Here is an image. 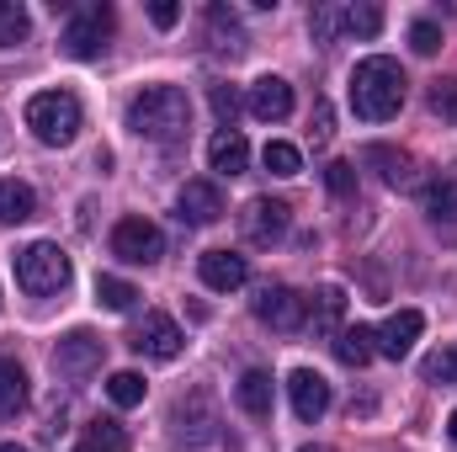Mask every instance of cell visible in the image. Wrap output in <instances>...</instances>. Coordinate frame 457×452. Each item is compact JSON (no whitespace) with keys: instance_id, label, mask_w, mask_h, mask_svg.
I'll list each match as a JSON object with an SVG mask.
<instances>
[{"instance_id":"cell-1","label":"cell","mask_w":457,"mask_h":452,"mask_svg":"<svg viewBox=\"0 0 457 452\" xmlns=\"http://www.w3.org/2000/svg\"><path fill=\"white\" fill-rule=\"evenodd\" d=\"M404 70L388 59V54H372L351 70V113L361 122H388V117L404 107Z\"/></svg>"},{"instance_id":"cell-2","label":"cell","mask_w":457,"mask_h":452,"mask_svg":"<svg viewBox=\"0 0 457 452\" xmlns=\"http://www.w3.org/2000/svg\"><path fill=\"white\" fill-rule=\"evenodd\" d=\"M128 128L138 138H154V144H176L187 128H192V102L181 86H144L133 102H128Z\"/></svg>"},{"instance_id":"cell-3","label":"cell","mask_w":457,"mask_h":452,"mask_svg":"<svg viewBox=\"0 0 457 452\" xmlns=\"http://www.w3.org/2000/svg\"><path fill=\"white\" fill-rule=\"evenodd\" d=\"M80 96L75 91H37L32 102H27V128L43 138V144H54V149H64V144H75V133H80Z\"/></svg>"},{"instance_id":"cell-4","label":"cell","mask_w":457,"mask_h":452,"mask_svg":"<svg viewBox=\"0 0 457 452\" xmlns=\"http://www.w3.org/2000/svg\"><path fill=\"white\" fill-rule=\"evenodd\" d=\"M16 282L32 298H54V293L70 288V255L54 239H32V245L16 250Z\"/></svg>"},{"instance_id":"cell-5","label":"cell","mask_w":457,"mask_h":452,"mask_svg":"<svg viewBox=\"0 0 457 452\" xmlns=\"http://www.w3.org/2000/svg\"><path fill=\"white\" fill-rule=\"evenodd\" d=\"M112 5H102V0H91V5H80V11H70V21H64V54L70 59H96L102 48H107V38H112Z\"/></svg>"},{"instance_id":"cell-6","label":"cell","mask_w":457,"mask_h":452,"mask_svg":"<svg viewBox=\"0 0 457 452\" xmlns=\"http://www.w3.org/2000/svg\"><path fill=\"white\" fill-rule=\"evenodd\" d=\"M128 346H133L138 356H149V362H176V356H181V346H187V336H181V325H176L165 309H149V314L133 325Z\"/></svg>"},{"instance_id":"cell-7","label":"cell","mask_w":457,"mask_h":452,"mask_svg":"<svg viewBox=\"0 0 457 452\" xmlns=\"http://www.w3.org/2000/svg\"><path fill=\"white\" fill-rule=\"evenodd\" d=\"M112 255L117 261H128V266H154L160 255H165V234L149 224V219H122L112 229Z\"/></svg>"},{"instance_id":"cell-8","label":"cell","mask_w":457,"mask_h":452,"mask_svg":"<svg viewBox=\"0 0 457 452\" xmlns=\"http://www.w3.org/2000/svg\"><path fill=\"white\" fill-rule=\"evenodd\" d=\"M255 320L271 325V331H282V336H293V331H303V320H309V298H303L298 288H261Z\"/></svg>"},{"instance_id":"cell-9","label":"cell","mask_w":457,"mask_h":452,"mask_svg":"<svg viewBox=\"0 0 457 452\" xmlns=\"http://www.w3.org/2000/svg\"><path fill=\"white\" fill-rule=\"evenodd\" d=\"M287 219H293V208H287L282 197H255V203H245L239 229H245L250 245H277V239L287 234Z\"/></svg>"},{"instance_id":"cell-10","label":"cell","mask_w":457,"mask_h":452,"mask_svg":"<svg viewBox=\"0 0 457 452\" xmlns=\"http://www.w3.org/2000/svg\"><path fill=\"white\" fill-rule=\"evenodd\" d=\"M420 331H426V314H420V309H399V314H388L383 331H372V336H378V351H383L388 362H404V356L415 351Z\"/></svg>"},{"instance_id":"cell-11","label":"cell","mask_w":457,"mask_h":452,"mask_svg":"<svg viewBox=\"0 0 457 452\" xmlns=\"http://www.w3.org/2000/svg\"><path fill=\"white\" fill-rule=\"evenodd\" d=\"M102 340L91 336V331H75V336L59 340V351H54V367L64 372V378H91L96 367H102Z\"/></svg>"},{"instance_id":"cell-12","label":"cell","mask_w":457,"mask_h":452,"mask_svg":"<svg viewBox=\"0 0 457 452\" xmlns=\"http://www.w3.org/2000/svg\"><path fill=\"white\" fill-rule=\"evenodd\" d=\"M287 399H293V415H298V421H320V415L330 410V383H325L314 367H298V372L287 378Z\"/></svg>"},{"instance_id":"cell-13","label":"cell","mask_w":457,"mask_h":452,"mask_svg":"<svg viewBox=\"0 0 457 452\" xmlns=\"http://www.w3.org/2000/svg\"><path fill=\"white\" fill-rule=\"evenodd\" d=\"M176 208H181V224H219L224 219V192L213 187V181H187L181 187V197H176Z\"/></svg>"},{"instance_id":"cell-14","label":"cell","mask_w":457,"mask_h":452,"mask_svg":"<svg viewBox=\"0 0 457 452\" xmlns=\"http://www.w3.org/2000/svg\"><path fill=\"white\" fill-rule=\"evenodd\" d=\"M197 272H203V282H208L213 293H234V288L250 282V261H245L239 250H208V255L197 261Z\"/></svg>"},{"instance_id":"cell-15","label":"cell","mask_w":457,"mask_h":452,"mask_svg":"<svg viewBox=\"0 0 457 452\" xmlns=\"http://www.w3.org/2000/svg\"><path fill=\"white\" fill-rule=\"evenodd\" d=\"M250 117H261V122H282V117L293 113V86L282 80V75H261L255 86H250Z\"/></svg>"},{"instance_id":"cell-16","label":"cell","mask_w":457,"mask_h":452,"mask_svg":"<svg viewBox=\"0 0 457 452\" xmlns=\"http://www.w3.org/2000/svg\"><path fill=\"white\" fill-rule=\"evenodd\" d=\"M208 165H213L219 176H245V171H250V144H245L239 128L213 133V144H208Z\"/></svg>"},{"instance_id":"cell-17","label":"cell","mask_w":457,"mask_h":452,"mask_svg":"<svg viewBox=\"0 0 457 452\" xmlns=\"http://www.w3.org/2000/svg\"><path fill=\"white\" fill-rule=\"evenodd\" d=\"M361 165H372L388 187H415V160L404 149H388V144H367L361 149Z\"/></svg>"},{"instance_id":"cell-18","label":"cell","mask_w":457,"mask_h":452,"mask_svg":"<svg viewBox=\"0 0 457 452\" xmlns=\"http://www.w3.org/2000/svg\"><path fill=\"white\" fill-rule=\"evenodd\" d=\"M234 399H239V410H245V415L266 421V415H271V372L250 367V372H245V378L234 383Z\"/></svg>"},{"instance_id":"cell-19","label":"cell","mask_w":457,"mask_h":452,"mask_svg":"<svg viewBox=\"0 0 457 452\" xmlns=\"http://www.w3.org/2000/svg\"><path fill=\"white\" fill-rule=\"evenodd\" d=\"M309 320H314V331L320 336H341V320H345V288H320L314 293V304H309Z\"/></svg>"},{"instance_id":"cell-20","label":"cell","mask_w":457,"mask_h":452,"mask_svg":"<svg viewBox=\"0 0 457 452\" xmlns=\"http://www.w3.org/2000/svg\"><path fill=\"white\" fill-rule=\"evenodd\" d=\"M37 213V192L27 187V181H0V224H27Z\"/></svg>"},{"instance_id":"cell-21","label":"cell","mask_w":457,"mask_h":452,"mask_svg":"<svg viewBox=\"0 0 457 452\" xmlns=\"http://www.w3.org/2000/svg\"><path fill=\"white\" fill-rule=\"evenodd\" d=\"M21 405H27V372H21V362L0 356V421L21 415Z\"/></svg>"},{"instance_id":"cell-22","label":"cell","mask_w":457,"mask_h":452,"mask_svg":"<svg viewBox=\"0 0 457 452\" xmlns=\"http://www.w3.org/2000/svg\"><path fill=\"white\" fill-rule=\"evenodd\" d=\"M372 351H378V336H372L367 325H341V336H336V356H341L345 367H367Z\"/></svg>"},{"instance_id":"cell-23","label":"cell","mask_w":457,"mask_h":452,"mask_svg":"<svg viewBox=\"0 0 457 452\" xmlns=\"http://www.w3.org/2000/svg\"><path fill=\"white\" fill-rule=\"evenodd\" d=\"M208 32H213V48H219V54H228V59H239V54H245V32H239L234 11L208 5Z\"/></svg>"},{"instance_id":"cell-24","label":"cell","mask_w":457,"mask_h":452,"mask_svg":"<svg viewBox=\"0 0 457 452\" xmlns=\"http://www.w3.org/2000/svg\"><path fill=\"white\" fill-rule=\"evenodd\" d=\"M426 213L436 219V229H442V219H453V239H457V181L453 176H442V181L426 187Z\"/></svg>"},{"instance_id":"cell-25","label":"cell","mask_w":457,"mask_h":452,"mask_svg":"<svg viewBox=\"0 0 457 452\" xmlns=\"http://www.w3.org/2000/svg\"><path fill=\"white\" fill-rule=\"evenodd\" d=\"M341 32H351V38H378V32H383V11H378L372 0L341 5Z\"/></svg>"},{"instance_id":"cell-26","label":"cell","mask_w":457,"mask_h":452,"mask_svg":"<svg viewBox=\"0 0 457 452\" xmlns=\"http://www.w3.org/2000/svg\"><path fill=\"white\" fill-rule=\"evenodd\" d=\"M261 160H266L271 176H298V171H303V155H298V144H287V138H271V144L261 149Z\"/></svg>"},{"instance_id":"cell-27","label":"cell","mask_w":457,"mask_h":452,"mask_svg":"<svg viewBox=\"0 0 457 452\" xmlns=\"http://www.w3.org/2000/svg\"><path fill=\"white\" fill-rule=\"evenodd\" d=\"M27 5L21 0H0V48H16L21 38H27Z\"/></svg>"},{"instance_id":"cell-28","label":"cell","mask_w":457,"mask_h":452,"mask_svg":"<svg viewBox=\"0 0 457 452\" xmlns=\"http://www.w3.org/2000/svg\"><path fill=\"white\" fill-rule=\"evenodd\" d=\"M86 452H128V431L117 421H91L86 426Z\"/></svg>"},{"instance_id":"cell-29","label":"cell","mask_w":457,"mask_h":452,"mask_svg":"<svg viewBox=\"0 0 457 452\" xmlns=\"http://www.w3.org/2000/svg\"><path fill=\"white\" fill-rule=\"evenodd\" d=\"M96 298H102L107 309H117V314H128V309L138 304V288L122 282V277H96Z\"/></svg>"},{"instance_id":"cell-30","label":"cell","mask_w":457,"mask_h":452,"mask_svg":"<svg viewBox=\"0 0 457 452\" xmlns=\"http://www.w3.org/2000/svg\"><path fill=\"white\" fill-rule=\"evenodd\" d=\"M107 399H112L117 410L144 405V378H138V372H112V378H107Z\"/></svg>"},{"instance_id":"cell-31","label":"cell","mask_w":457,"mask_h":452,"mask_svg":"<svg viewBox=\"0 0 457 452\" xmlns=\"http://www.w3.org/2000/svg\"><path fill=\"white\" fill-rule=\"evenodd\" d=\"M420 378H426V383H457V340L442 346V351H431V356L420 362Z\"/></svg>"},{"instance_id":"cell-32","label":"cell","mask_w":457,"mask_h":452,"mask_svg":"<svg viewBox=\"0 0 457 452\" xmlns=\"http://www.w3.org/2000/svg\"><path fill=\"white\" fill-rule=\"evenodd\" d=\"M309 32H314V43H336V32H341V5H314Z\"/></svg>"},{"instance_id":"cell-33","label":"cell","mask_w":457,"mask_h":452,"mask_svg":"<svg viewBox=\"0 0 457 452\" xmlns=\"http://www.w3.org/2000/svg\"><path fill=\"white\" fill-rule=\"evenodd\" d=\"M431 113L442 117V122H457V75L431 86Z\"/></svg>"},{"instance_id":"cell-34","label":"cell","mask_w":457,"mask_h":452,"mask_svg":"<svg viewBox=\"0 0 457 452\" xmlns=\"http://www.w3.org/2000/svg\"><path fill=\"white\" fill-rule=\"evenodd\" d=\"M208 102H213V113H219V122H224V128H234V117H239V107H245L234 86H213V91H208Z\"/></svg>"},{"instance_id":"cell-35","label":"cell","mask_w":457,"mask_h":452,"mask_svg":"<svg viewBox=\"0 0 457 452\" xmlns=\"http://www.w3.org/2000/svg\"><path fill=\"white\" fill-rule=\"evenodd\" d=\"M325 187H330L336 197H351V192H356V165H345V160H330V165H325Z\"/></svg>"},{"instance_id":"cell-36","label":"cell","mask_w":457,"mask_h":452,"mask_svg":"<svg viewBox=\"0 0 457 452\" xmlns=\"http://www.w3.org/2000/svg\"><path fill=\"white\" fill-rule=\"evenodd\" d=\"M410 48L431 59V54L442 48V27H436V21H415V27H410Z\"/></svg>"},{"instance_id":"cell-37","label":"cell","mask_w":457,"mask_h":452,"mask_svg":"<svg viewBox=\"0 0 457 452\" xmlns=\"http://www.w3.org/2000/svg\"><path fill=\"white\" fill-rule=\"evenodd\" d=\"M309 133H314V144H325V138L336 133V113H330V102H325V96L314 102V117H309Z\"/></svg>"},{"instance_id":"cell-38","label":"cell","mask_w":457,"mask_h":452,"mask_svg":"<svg viewBox=\"0 0 457 452\" xmlns=\"http://www.w3.org/2000/svg\"><path fill=\"white\" fill-rule=\"evenodd\" d=\"M149 21H154L160 32H170V27L181 21V5H176V0H154V5H149Z\"/></svg>"},{"instance_id":"cell-39","label":"cell","mask_w":457,"mask_h":452,"mask_svg":"<svg viewBox=\"0 0 457 452\" xmlns=\"http://www.w3.org/2000/svg\"><path fill=\"white\" fill-rule=\"evenodd\" d=\"M298 452H336V448H320V442H309V448H298Z\"/></svg>"},{"instance_id":"cell-40","label":"cell","mask_w":457,"mask_h":452,"mask_svg":"<svg viewBox=\"0 0 457 452\" xmlns=\"http://www.w3.org/2000/svg\"><path fill=\"white\" fill-rule=\"evenodd\" d=\"M0 452H27V448H16V442H0Z\"/></svg>"},{"instance_id":"cell-41","label":"cell","mask_w":457,"mask_h":452,"mask_svg":"<svg viewBox=\"0 0 457 452\" xmlns=\"http://www.w3.org/2000/svg\"><path fill=\"white\" fill-rule=\"evenodd\" d=\"M447 431H453V442H457V410H453V421H447Z\"/></svg>"},{"instance_id":"cell-42","label":"cell","mask_w":457,"mask_h":452,"mask_svg":"<svg viewBox=\"0 0 457 452\" xmlns=\"http://www.w3.org/2000/svg\"><path fill=\"white\" fill-rule=\"evenodd\" d=\"M80 452H86V448H80Z\"/></svg>"}]
</instances>
